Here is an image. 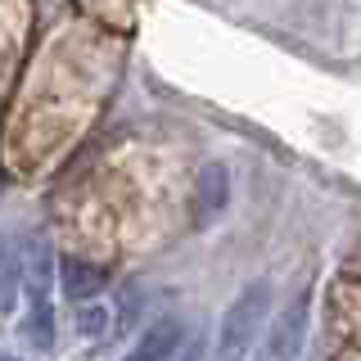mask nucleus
I'll list each match as a JSON object with an SVG mask.
<instances>
[{
	"label": "nucleus",
	"instance_id": "obj_8",
	"mask_svg": "<svg viewBox=\"0 0 361 361\" xmlns=\"http://www.w3.org/2000/svg\"><path fill=\"white\" fill-rule=\"evenodd\" d=\"M199 357H203V338H199V334H190L185 343H180V353H176L172 361H199Z\"/></svg>",
	"mask_w": 361,
	"mask_h": 361
},
{
	"label": "nucleus",
	"instance_id": "obj_5",
	"mask_svg": "<svg viewBox=\"0 0 361 361\" xmlns=\"http://www.w3.org/2000/svg\"><path fill=\"white\" fill-rule=\"evenodd\" d=\"M104 267L95 262H82V257H63L59 262V285H63V298H73L77 307L82 302H95V293L104 289Z\"/></svg>",
	"mask_w": 361,
	"mask_h": 361
},
{
	"label": "nucleus",
	"instance_id": "obj_4",
	"mask_svg": "<svg viewBox=\"0 0 361 361\" xmlns=\"http://www.w3.org/2000/svg\"><path fill=\"white\" fill-rule=\"evenodd\" d=\"M180 343H185V325H180L176 316H163V321H154L149 330L140 334V343L122 361H172L180 353Z\"/></svg>",
	"mask_w": 361,
	"mask_h": 361
},
{
	"label": "nucleus",
	"instance_id": "obj_9",
	"mask_svg": "<svg viewBox=\"0 0 361 361\" xmlns=\"http://www.w3.org/2000/svg\"><path fill=\"white\" fill-rule=\"evenodd\" d=\"M0 361H18V357H9V353H0Z\"/></svg>",
	"mask_w": 361,
	"mask_h": 361
},
{
	"label": "nucleus",
	"instance_id": "obj_10",
	"mask_svg": "<svg viewBox=\"0 0 361 361\" xmlns=\"http://www.w3.org/2000/svg\"><path fill=\"white\" fill-rule=\"evenodd\" d=\"M0 190H5V176H0Z\"/></svg>",
	"mask_w": 361,
	"mask_h": 361
},
{
	"label": "nucleus",
	"instance_id": "obj_3",
	"mask_svg": "<svg viewBox=\"0 0 361 361\" xmlns=\"http://www.w3.org/2000/svg\"><path fill=\"white\" fill-rule=\"evenodd\" d=\"M226 203H231V176H226L221 163H208V167L199 172V180H195V203H190L199 231H208V226L221 217Z\"/></svg>",
	"mask_w": 361,
	"mask_h": 361
},
{
	"label": "nucleus",
	"instance_id": "obj_2",
	"mask_svg": "<svg viewBox=\"0 0 361 361\" xmlns=\"http://www.w3.org/2000/svg\"><path fill=\"white\" fill-rule=\"evenodd\" d=\"M302 343H307V293H298L293 302H285L280 316L267 325L257 361H298Z\"/></svg>",
	"mask_w": 361,
	"mask_h": 361
},
{
	"label": "nucleus",
	"instance_id": "obj_6",
	"mask_svg": "<svg viewBox=\"0 0 361 361\" xmlns=\"http://www.w3.org/2000/svg\"><path fill=\"white\" fill-rule=\"evenodd\" d=\"M18 289H23V253L14 240H0V316L14 312Z\"/></svg>",
	"mask_w": 361,
	"mask_h": 361
},
{
	"label": "nucleus",
	"instance_id": "obj_7",
	"mask_svg": "<svg viewBox=\"0 0 361 361\" xmlns=\"http://www.w3.org/2000/svg\"><path fill=\"white\" fill-rule=\"evenodd\" d=\"M77 330H82L86 338H99L109 330V312L95 307V302H82V312H77Z\"/></svg>",
	"mask_w": 361,
	"mask_h": 361
},
{
	"label": "nucleus",
	"instance_id": "obj_1",
	"mask_svg": "<svg viewBox=\"0 0 361 361\" xmlns=\"http://www.w3.org/2000/svg\"><path fill=\"white\" fill-rule=\"evenodd\" d=\"M267 307H271V285L253 280L240 289V298L226 307L221 330H217V361H248V353L257 348V334L267 325Z\"/></svg>",
	"mask_w": 361,
	"mask_h": 361
}]
</instances>
